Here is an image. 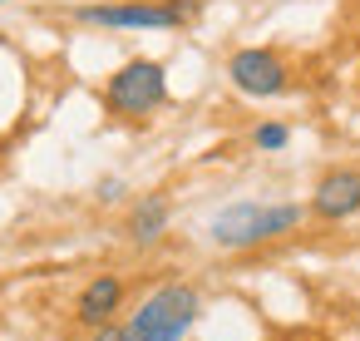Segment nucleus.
<instances>
[{
  "instance_id": "obj_1",
  "label": "nucleus",
  "mask_w": 360,
  "mask_h": 341,
  "mask_svg": "<svg viewBox=\"0 0 360 341\" xmlns=\"http://www.w3.org/2000/svg\"><path fill=\"white\" fill-rule=\"evenodd\" d=\"M301 223V208L281 203V208H262V203H232L212 218V237L222 247H252V242H266L276 232H291Z\"/></svg>"
},
{
  "instance_id": "obj_2",
  "label": "nucleus",
  "mask_w": 360,
  "mask_h": 341,
  "mask_svg": "<svg viewBox=\"0 0 360 341\" xmlns=\"http://www.w3.org/2000/svg\"><path fill=\"white\" fill-rule=\"evenodd\" d=\"M193 316H198V292L193 287H163L134 311L129 336L134 341H183Z\"/></svg>"
},
{
  "instance_id": "obj_3",
  "label": "nucleus",
  "mask_w": 360,
  "mask_h": 341,
  "mask_svg": "<svg viewBox=\"0 0 360 341\" xmlns=\"http://www.w3.org/2000/svg\"><path fill=\"white\" fill-rule=\"evenodd\" d=\"M104 99H109L114 114H148V109H158L168 99V80H163V70L153 60H134L109 80Z\"/></svg>"
},
{
  "instance_id": "obj_4",
  "label": "nucleus",
  "mask_w": 360,
  "mask_h": 341,
  "mask_svg": "<svg viewBox=\"0 0 360 341\" xmlns=\"http://www.w3.org/2000/svg\"><path fill=\"white\" fill-rule=\"evenodd\" d=\"M79 16L89 25H109V30H168L188 16V6H89Z\"/></svg>"
},
{
  "instance_id": "obj_5",
  "label": "nucleus",
  "mask_w": 360,
  "mask_h": 341,
  "mask_svg": "<svg viewBox=\"0 0 360 341\" xmlns=\"http://www.w3.org/2000/svg\"><path fill=\"white\" fill-rule=\"evenodd\" d=\"M227 75H232V85H237L242 94H257V99L286 89V65H281L271 50H242V55H232Z\"/></svg>"
},
{
  "instance_id": "obj_6",
  "label": "nucleus",
  "mask_w": 360,
  "mask_h": 341,
  "mask_svg": "<svg viewBox=\"0 0 360 341\" xmlns=\"http://www.w3.org/2000/svg\"><path fill=\"white\" fill-rule=\"evenodd\" d=\"M360 208V173L355 168H340L330 178H321L316 188V213L321 218H350Z\"/></svg>"
},
{
  "instance_id": "obj_7",
  "label": "nucleus",
  "mask_w": 360,
  "mask_h": 341,
  "mask_svg": "<svg viewBox=\"0 0 360 341\" xmlns=\"http://www.w3.org/2000/svg\"><path fill=\"white\" fill-rule=\"evenodd\" d=\"M119 297H124L119 277H94V282L84 287V297H79V316L99 326V321H109V311L119 306Z\"/></svg>"
},
{
  "instance_id": "obj_8",
  "label": "nucleus",
  "mask_w": 360,
  "mask_h": 341,
  "mask_svg": "<svg viewBox=\"0 0 360 341\" xmlns=\"http://www.w3.org/2000/svg\"><path fill=\"white\" fill-rule=\"evenodd\" d=\"M163 223H168V203H163V198H148V203H139V213H134V237H139V242H153V237L163 232Z\"/></svg>"
},
{
  "instance_id": "obj_9",
  "label": "nucleus",
  "mask_w": 360,
  "mask_h": 341,
  "mask_svg": "<svg viewBox=\"0 0 360 341\" xmlns=\"http://www.w3.org/2000/svg\"><path fill=\"white\" fill-rule=\"evenodd\" d=\"M257 144H262V149H281V144H286V129H281V124H266V129H257Z\"/></svg>"
},
{
  "instance_id": "obj_10",
  "label": "nucleus",
  "mask_w": 360,
  "mask_h": 341,
  "mask_svg": "<svg viewBox=\"0 0 360 341\" xmlns=\"http://www.w3.org/2000/svg\"><path fill=\"white\" fill-rule=\"evenodd\" d=\"M99 341H134V336H129V326H104Z\"/></svg>"
}]
</instances>
